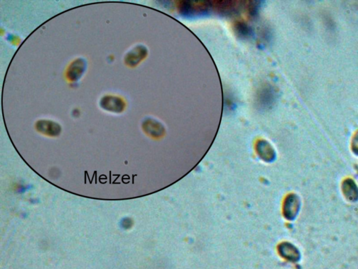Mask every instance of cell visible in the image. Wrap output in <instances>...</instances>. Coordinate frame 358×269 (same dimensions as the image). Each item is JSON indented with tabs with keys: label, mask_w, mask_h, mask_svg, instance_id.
Masks as SVG:
<instances>
[{
	"label": "cell",
	"mask_w": 358,
	"mask_h": 269,
	"mask_svg": "<svg viewBox=\"0 0 358 269\" xmlns=\"http://www.w3.org/2000/svg\"><path fill=\"white\" fill-rule=\"evenodd\" d=\"M212 7V3L210 1H180L178 9L181 15L193 16L203 15Z\"/></svg>",
	"instance_id": "obj_1"
},
{
	"label": "cell",
	"mask_w": 358,
	"mask_h": 269,
	"mask_svg": "<svg viewBox=\"0 0 358 269\" xmlns=\"http://www.w3.org/2000/svg\"><path fill=\"white\" fill-rule=\"evenodd\" d=\"M277 98L276 89L270 84H265L258 90L256 94L257 107L261 110H268L274 106Z\"/></svg>",
	"instance_id": "obj_2"
},
{
	"label": "cell",
	"mask_w": 358,
	"mask_h": 269,
	"mask_svg": "<svg viewBox=\"0 0 358 269\" xmlns=\"http://www.w3.org/2000/svg\"><path fill=\"white\" fill-rule=\"evenodd\" d=\"M242 3L239 1H216L212 3V7L221 15L231 16L241 10Z\"/></svg>",
	"instance_id": "obj_3"
},
{
	"label": "cell",
	"mask_w": 358,
	"mask_h": 269,
	"mask_svg": "<svg viewBox=\"0 0 358 269\" xmlns=\"http://www.w3.org/2000/svg\"><path fill=\"white\" fill-rule=\"evenodd\" d=\"M299 207H300V201L297 196L294 195L288 196L284 204V216L288 220L294 219L298 213Z\"/></svg>",
	"instance_id": "obj_4"
},
{
	"label": "cell",
	"mask_w": 358,
	"mask_h": 269,
	"mask_svg": "<svg viewBox=\"0 0 358 269\" xmlns=\"http://www.w3.org/2000/svg\"><path fill=\"white\" fill-rule=\"evenodd\" d=\"M279 251L283 257L291 262H297L300 257L298 249L289 243H284L280 245Z\"/></svg>",
	"instance_id": "obj_5"
},
{
	"label": "cell",
	"mask_w": 358,
	"mask_h": 269,
	"mask_svg": "<svg viewBox=\"0 0 358 269\" xmlns=\"http://www.w3.org/2000/svg\"><path fill=\"white\" fill-rule=\"evenodd\" d=\"M342 191L347 199L351 201H356L358 200V187L353 179H346L343 181Z\"/></svg>",
	"instance_id": "obj_6"
},
{
	"label": "cell",
	"mask_w": 358,
	"mask_h": 269,
	"mask_svg": "<svg viewBox=\"0 0 358 269\" xmlns=\"http://www.w3.org/2000/svg\"><path fill=\"white\" fill-rule=\"evenodd\" d=\"M256 148L259 156L265 161H271L274 159V150L271 147V145L265 140L259 142L257 144Z\"/></svg>",
	"instance_id": "obj_7"
},
{
	"label": "cell",
	"mask_w": 358,
	"mask_h": 269,
	"mask_svg": "<svg viewBox=\"0 0 358 269\" xmlns=\"http://www.w3.org/2000/svg\"><path fill=\"white\" fill-rule=\"evenodd\" d=\"M103 107L111 111L115 112H121L124 108V102L121 99L116 97L105 98V100H102Z\"/></svg>",
	"instance_id": "obj_8"
},
{
	"label": "cell",
	"mask_w": 358,
	"mask_h": 269,
	"mask_svg": "<svg viewBox=\"0 0 358 269\" xmlns=\"http://www.w3.org/2000/svg\"><path fill=\"white\" fill-rule=\"evenodd\" d=\"M144 130L146 133L152 136H160L163 134L164 128L158 122L152 120L146 121L144 123Z\"/></svg>",
	"instance_id": "obj_9"
},
{
	"label": "cell",
	"mask_w": 358,
	"mask_h": 269,
	"mask_svg": "<svg viewBox=\"0 0 358 269\" xmlns=\"http://www.w3.org/2000/svg\"><path fill=\"white\" fill-rule=\"evenodd\" d=\"M234 30L235 33L241 38H248L253 33V30L250 26L246 23L238 21L234 25Z\"/></svg>",
	"instance_id": "obj_10"
},
{
	"label": "cell",
	"mask_w": 358,
	"mask_h": 269,
	"mask_svg": "<svg viewBox=\"0 0 358 269\" xmlns=\"http://www.w3.org/2000/svg\"><path fill=\"white\" fill-rule=\"evenodd\" d=\"M38 130L48 135H55L60 132V128L55 123L51 122H42L38 123Z\"/></svg>",
	"instance_id": "obj_11"
},
{
	"label": "cell",
	"mask_w": 358,
	"mask_h": 269,
	"mask_svg": "<svg viewBox=\"0 0 358 269\" xmlns=\"http://www.w3.org/2000/svg\"><path fill=\"white\" fill-rule=\"evenodd\" d=\"M84 68V64L82 61L78 60L77 61L75 62L74 64H72L68 70L67 75L69 79H71V81L77 79L79 77L80 74H82Z\"/></svg>",
	"instance_id": "obj_12"
},
{
	"label": "cell",
	"mask_w": 358,
	"mask_h": 269,
	"mask_svg": "<svg viewBox=\"0 0 358 269\" xmlns=\"http://www.w3.org/2000/svg\"><path fill=\"white\" fill-rule=\"evenodd\" d=\"M261 5V2L258 1H250L247 2L246 9L248 11V15L251 16L252 18L255 17L258 15L259 10H260V6Z\"/></svg>",
	"instance_id": "obj_13"
},
{
	"label": "cell",
	"mask_w": 358,
	"mask_h": 269,
	"mask_svg": "<svg viewBox=\"0 0 358 269\" xmlns=\"http://www.w3.org/2000/svg\"><path fill=\"white\" fill-rule=\"evenodd\" d=\"M146 55V50L144 48H140V49L134 50L132 52V54L129 58L130 63H138L142 58H144Z\"/></svg>",
	"instance_id": "obj_14"
},
{
	"label": "cell",
	"mask_w": 358,
	"mask_h": 269,
	"mask_svg": "<svg viewBox=\"0 0 358 269\" xmlns=\"http://www.w3.org/2000/svg\"><path fill=\"white\" fill-rule=\"evenodd\" d=\"M352 150L355 154L358 155V131L355 134L353 138Z\"/></svg>",
	"instance_id": "obj_15"
}]
</instances>
